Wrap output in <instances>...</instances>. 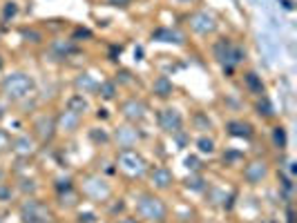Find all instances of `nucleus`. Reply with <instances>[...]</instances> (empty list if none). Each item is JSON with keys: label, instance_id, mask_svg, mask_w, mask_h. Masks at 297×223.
<instances>
[{"label": "nucleus", "instance_id": "obj_1", "mask_svg": "<svg viewBox=\"0 0 297 223\" xmlns=\"http://www.w3.org/2000/svg\"><path fill=\"white\" fill-rule=\"evenodd\" d=\"M3 89L9 98H23V96H27V94H31L34 80L25 74H11L3 80Z\"/></svg>", "mask_w": 297, "mask_h": 223}, {"label": "nucleus", "instance_id": "obj_2", "mask_svg": "<svg viewBox=\"0 0 297 223\" xmlns=\"http://www.w3.org/2000/svg\"><path fill=\"white\" fill-rule=\"evenodd\" d=\"M21 219H23V223H51L54 216H51L47 206H43L41 201L29 199V201H25L21 208Z\"/></svg>", "mask_w": 297, "mask_h": 223}, {"label": "nucleus", "instance_id": "obj_3", "mask_svg": "<svg viewBox=\"0 0 297 223\" xmlns=\"http://www.w3.org/2000/svg\"><path fill=\"white\" fill-rule=\"evenodd\" d=\"M137 212L143 216V219L147 221H163L165 219V206H163V201L157 199V196H150V194H145V196H141V201L137 203Z\"/></svg>", "mask_w": 297, "mask_h": 223}, {"label": "nucleus", "instance_id": "obj_4", "mask_svg": "<svg viewBox=\"0 0 297 223\" xmlns=\"http://www.w3.org/2000/svg\"><path fill=\"white\" fill-rule=\"evenodd\" d=\"M119 165H121V170H125L127 174H132V176H141L145 172V158L130 148L119 154Z\"/></svg>", "mask_w": 297, "mask_h": 223}, {"label": "nucleus", "instance_id": "obj_5", "mask_svg": "<svg viewBox=\"0 0 297 223\" xmlns=\"http://www.w3.org/2000/svg\"><path fill=\"white\" fill-rule=\"evenodd\" d=\"M190 27L195 29L197 34H210V31L217 29V21L208 11H197V14L190 16Z\"/></svg>", "mask_w": 297, "mask_h": 223}, {"label": "nucleus", "instance_id": "obj_6", "mask_svg": "<svg viewBox=\"0 0 297 223\" xmlns=\"http://www.w3.org/2000/svg\"><path fill=\"white\" fill-rule=\"evenodd\" d=\"M181 123H183L181 114L174 110V107H165V110L159 114V125L163 127L165 132H170V134H174V132L181 130Z\"/></svg>", "mask_w": 297, "mask_h": 223}, {"label": "nucleus", "instance_id": "obj_7", "mask_svg": "<svg viewBox=\"0 0 297 223\" xmlns=\"http://www.w3.org/2000/svg\"><path fill=\"white\" fill-rule=\"evenodd\" d=\"M83 190H85V194H89L92 199H105V196L109 194V188H107V183L103 181V178H87L85 183H83Z\"/></svg>", "mask_w": 297, "mask_h": 223}, {"label": "nucleus", "instance_id": "obj_8", "mask_svg": "<svg viewBox=\"0 0 297 223\" xmlns=\"http://www.w3.org/2000/svg\"><path fill=\"white\" fill-rule=\"evenodd\" d=\"M121 112H123V116H125V118H130V120H139V118H143V116H145V105L141 103V100H137V98H130V100H125V103H123Z\"/></svg>", "mask_w": 297, "mask_h": 223}, {"label": "nucleus", "instance_id": "obj_9", "mask_svg": "<svg viewBox=\"0 0 297 223\" xmlns=\"http://www.w3.org/2000/svg\"><path fill=\"white\" fill-rule=\"evenodd\" d=\"M114 138H116V143L121 145V148H132L134 143L139 141V132L137 130H132V127H119L114 134Z\"/></svg>", "mask_w": 297, "mask_h": 223}, {"label": "nucleus", "instance_id": "obj_10", "mask_svg": "<svg viewBox=\"0 0 297 223\" xmlns=\"http://www.w3.org/2000/svg\"><path fill=\"white\" fill-rule=\"evenodd\" d=\"M54 130H56L54 118L41 116V118L36 120V134H38V138H41V141H49V138L54 136Z\"/></svg>", "mask_w": 297, "mask_h": 223}, {"label": "nucleus", "instance_id": "obj_11", "mask_svg": "<svg viewBox=\"0 0 297 223\" xmlns=\"http://www.w3.org/2000/svg\"><path fill=\"white\" fill-rule=\"evenodd\" d=\"M244 176H246L248 183H259L262 178L266 176V163L255 161V163L246 165V170H244Z\"/></svg>", "mask_w": 297, "mask_h": 223}, {"label": "nucleus", "instance_id": "obj_12", "mask_svg": "<svg viewBox=\"0 0 297 223\" xmlns=\"http://www.w3.org/2000/svg\"><path fill=\"white\" fill-rule=\"evenodd\" d=\"M215 56L219 60L226 65V69H232V65H230V56H232V45H230V40H226V38H221L217 45H215Z\"/></svg>", "mask_w": 297, "mask_h": 223}, {"label": "nucleus", "instance_id": "obj_13", "mask_svg": "<svg viewBox=\"0 0 297 223\" xmlns=\"http://www.w3.org/2000/svg\"><path fill=\"white\" fill-rule=\"evenodd\" d=\"M152 40H161V43H174V45H181L183 43V34L179 31H172V29H157L152 31Z\"/></svg>", "mask_w": 297, "mask_h": 223}, {"label": "nucleus", "instance_id": "obj_14", "mask_svg": "<svg viewBox=\"0 0 297 223\" xmlns=\"http://www.w3.org/2000/svg\"><path fill=\"white\" fill-rule=\"evenodd\" d=\"M79 123H81V116H79V114H74L72 110L63 112L61 116H58V127L65 130V132H74L76 127H79Z\"/></svg>", "mask_w": 297, "mask_h": 223}, {"label": "nucleus", "instance_id": "obj_15", "mask_svg": "<svg viewBox=\"0 0 297 223\" xmlns=\"http://www.w3.org/2000/svg\"><path fill=\"white\" fill-rule=\"evenodd\" d=\"M150 178H152V183L157 186L159 190H165V188H170V183H172V174L168 172L165 168H154L150 172Z\"/></svg>", "mask_w": 297, "mask_h": 223}, {"label": "nucleus", "instance_id": "obj_16", "mask_svg": "<svg viewBox=\"0 0 297 223\" xmlns=\"http://www.w3.org/2000/svg\"><path fill=\"white\" fill-rule=\"evenodd\" d=\"M228 132L232 136H239V138H248L253 134V127L248 123H242V120H230L228 123Z\"/></svg>", "mask_w": 297, "mask_h": 223}, {"label": "nucleus", "instance_id": "obj_17", "mask_svg": "<svg viewBox=\"0 0 297 223\" xmlns=\"http://www.w3.org/2000/svg\"><path fill=\"white\" fill-rule=\"evenodd\" d=\"M96 87H99V85H96V80H94L89 74H81L79 78H76V89H79V92H83V94L94 92Z\"/></svg>", "mask_w": 297, "mask_h": 223}, {"label": "nucleus", "instance_id": "obj_18", "mask_svg": "<svg viewBox=\"0 0 297 223\" xmlns=\"http://www.w3.org/2000/svg\"><path fill=\"white\" fill-rule=\"evenodd\" d=\"M152 89H154V94H159L161 98H165V96H170V94H172V83L168 80L165 76H161V78L154 80Z\"/></svg>", "mask_w": 297, "mask_h": 223}, {"label": "nucleus", "instance_id": "obj_19", "mask_svg": "<svg viewBox=\"0 0 297 223\" xmlns=\"http://www.w3.org/2000/svg\"><path fill=\"white\" fill-rule=\"evenodd\" d=\"M14 150L18 154H31V150H34V143H31L29 136H18L14 141Z\"/></svg>", "mask_w": 297, "mask_h": 223}, {"label": "nucleus", "instance_id": "obj_20", "mask_svg": "<svg viewBox=\"0 0 297 223\" xmlns=\"http://www.w3.org/2000/svg\"><path fill=\"white\" fill-rule=\"evenodd\" d=\"M246 85H248L250 92H255V94H264V83H262V78H259V76H257L255 72L246 74Z\"/></svg>", "mask_w": 297, "mask_h": 223}, {"label": "nucleus", "instance_id": "obj_21", "mask_svg": "<svg viewBox=\"0 0 297 223\" xmlns=\"http://www.w3.org/2000/svg\"><path fill=\"white\" fill-rule=\"evenodd\" d=\"M67 110H72L74 114H79V116H81V114L87 110V100L83 96H72V98H69V103H67Z\"/></svg>", "mask_w": 297, "mask_h": 223}, {"label": "nucleus", "instance_id": "obj_22", "mask_svg": "<svg viewBox=\"0 0 297 223\" xmlns=\"http://www.w3.org/2000/svg\"><path fill=\"white\" fill-rule=\"evenodd\" d=\"M54 52H56V54H61L63 58H65V56H69V54H74V52H76V47H74L72 43L56 40V43H54Z\"/></svg>", "mask_w": 297, "mask_h": 223}, {"label": "nucleus", "instance_id": "obj_23", "mask_svg": "<svg viewBox=\"0 0 297 223\" xmlns=\"http://www.w3.org/2000/svg\"><path fill=\"white\" fill-rule=\"evenodd\" d=\"M273 143L277 148H286V132H284V127H275L273 130Z\"/></svg>", "mask_w": 297, "mask_h": 223}, {"label": "nucleus", "instance_id": "obj_24", "mask_svg": "<svg viewBox=\"0 0 297 223\" xmlns=\"http://www.w3.org/2000/svg\"><path fill=\"white\" fill-rule=\"evenodd\" d=\"M99 92H101V96L109 100V98H114V94H116V87H114V83H101V87H99Z\"/></svg>", "mask_w": 297, "mask_h": 223}, {"label": "nucleus", "instance_id": "obj_25", "mask_svg": "<svg viewBox=\"0 0 297 223\" xmlns=\"http://www.w3.org/2000/svg\"><path fill=\"white\" fill-rule=\"evenodd\" d=\"M197 145H199V150H201L203 154H212V152H215V141H212V138L201 136V138L197 141Z\"/></svg>", "mask_w": 297, "mask_h": 223}, {"label": "nucleus", "instance_id": "obj_26", "mask_svg": "<svg viewBox=\"0 0 297 223\" xmlns=\"http://www.w3.org/2000/svg\"><path fill=\"white\" fill-rule=\"evenodd\" d=\"M257 112H259L262 116H273V105H270L266 98H262L259 103H257Z\"/></svg>", "mask_w": 297, "mask_h": 223}, {"label": "nucleus", "instance_id": "obj_27", "mask_svg": "<svg viewBox=\"0 0 297 223\" xmlns=\"http://www.w3.org/2000/svg\"><path fill=\"white\" fill-rule=\"evenodd\" d=\"M89 138H92L94 143H107L109 141V136L105 134V130H92V132H89Z\"/></svg>", "mask_w": 297, "mask_h": 223}, {"label": "nucleus", "instance_id": "obj_28", "mask_svg": "<svg viewBox=\"0 0 297 223\" xmlns=\"http://www.w3.org/2000/svg\"><path fill=\"white\" fill-rule=\"evenodd\" d=\"M16 14H18L16 3H7V5H5V9H3V21H9V18H14Z\"/></svg>", "mask_w": 297, "mask_h": 223}, {"label": "nucleus", "instance_id": "obj_29", "mask_svg": "<svg viewBox=\"0 0 297 223\" xmlns=\"http://www.w3.org/2000/svg\"><path fill=\"white\" fill-rule=\"evenodd\" d=\"M185 186L192 188V190H201V188H203V181H201L199 176H190L188 181H185Z\"/></svg>", "mask_w": 297, "mask_h": 223}, {"label": "nucleus", "instance_id": "obj_30", "mask_svg": "<svg viewBox=\"0 0 297 223\" xmlns=\"http://www.w3.org/2000/svg\"><path fill=\"white\" fill-rule=\"evenodd\" d=\"M11 196V190L7 188V186H3V183H0V201H7Z\"/></svg>", "mask_w": 297, "mask_h": 223}, {"label": "nucleus", "instance_id": "obj_31", "mask_svg": "<svg viewBox=\"0 0 297 223\" xmlns=\"http://www.w3.org/2000/svg\"><path fill=\"white\" fill-rule=\"evenodd\" d=\"M185 165H188V170H199V158L188 156V158H185Z\"/></svg>", "mask_w": 297, "mask_h": 223}, {"label": "nucleus", "instance_id": "obj_32", "mask_svg": "<svg viewBox=\"0 0 297 223\" xmlns=\"http://www.w3.org/2000/svg\"><path fill=\"white\" fill-rule=\"evenodd\" d=\"M7 145H9V136H7V134H5L3 130H0V152L7 150Z\"/></svg>", "mask_w": 297, "mask_h": 223}, {"label": "nucleus", "instance_id": "obj_33", "mask_svg": "<svg viewBox=\"0 0 297 223\" xmlns=\"http://www.w3.org/2000/svg\"><path fill=\"white\" fill-rule=\"evenodd\" d=\"M23 36H25V38H34L31 43H38V40H41V34H38V31H27V29H25Z\"/></svg>", "mask_w": 297, "mask_h": 223}, {"label": "nucleus", "instance_id": "obj_34", "mask_svg": "<svg viewBox=\"0 0 297 223\" xmlns=\"http://www.w3.org/2000/svg\"><path fill=\"white\" fill-rule=\"evenodd\" d=\"M242 154L239 152H228V154H224V161H239Z\"/></svg>", "mask_w": 297, "mask_h": 223}, {"label": "nucleus", "instance_id": "obj_35", "mask_svg": "<svg viewBox=\"0 0 297 223\" xmlns=\"http://www.w3.org/2000/svg\"><path fill=\"white\" fill-rule=\"evenodd\" d=\"M89 36H92V31H89V29H76L74 31V38H89Z\"/></svg>", "mask_w": 297, "mask_h": 223}, {"label": "nucleus", "instance_id": "obj_36", "mask_svg": "<svg viewBox=\"0 0 297 223\" xmlns=\"http://www.w3.org/2000/svg\"><path fill=\"white\" fill-rule=\"evenodd\" d=\"M79 219H81V223H92V221H94V214H92V212H85V214L81 212Z\"/></svg>", "mask_w": 297, "mask_h": 223}, {"label": "nucleus", "instance_id": "obj_37", "mask_svg": "<svg viewBox=\"0 0 297 223\" xmlns=\"http://www.w3.org/2000/svg\"><path fill=\"white\" fill-rule=\"evenodd\" d=\"M109 5H114V7H127L130 5V0H107Z\"/></svg>", "mask_w": 297, "mask_h": 223}, {"label": "nucleus", "instance_id": "obj_38", "mask_svg": "<svg viewBox=\"0 0 297 223\" xmlns=\"http://www.w3.org/2000/svg\"><path fill=\"white\" fill-rule=\"evenodd\" d=\"M23 190H25V192H27V190H29V192H34V190H36L34 181H23Z\"/></svg>", "mask_w": 297, "mask_h": 223}, {"label": "nucleus", "instance_id": "obj_39", "mask_svg": "<svg viewBox=\"0 0 297 223\" xmlns=\"http://www.w3.org/2000/svg\"><path fill=\"white\" fill-rule=\"evenodd\" d=\"M99 118H107V112L105 110H99Z\"/></svg>", "mask_w": 297, "mask_h": 223}, {"label": "nucleus", "instance_id": "obj_40", "mask_svg": "<svg viewBox=\"0 0 297 223\" xmlns=\"http://www.w3.org/2000/svg\"><path fill=\"white\" fill-rule=\"evenodd\" d=\"M121 223H139V221H134V219H125V221H121Z\"/></svg>", "mask_w": 297, "mask_h": 223}, {"label": "nucleus", "instance_id": "obj_41", "mask_svg": "<svg viewBox=\"0 0 297 223\" xmlns=\"http://www.w3.org/2000/svg\"><path fill=\"white\" fill-rule=\"evenodd\" d=\"M0 178H3V172H0Z\"/></svg>", "mask_w": 297, "mask_h": 223}, {"label": "nucleus", "instance_id": "obj_42", "mask_svg": "<svg viewBox=\"0 0 297 223\" xmlns=\"http://www.w3.org/2000/svg\"><path fill=\"white\" fill-rule=\"evenodd\" d=\"M183 3H190V0H183Z\"/></svg>", "mask_w": 297, "mask_h": 223}, {"label": "nucleus", "instance_id": "obj_43", "mask_svg": "<svg viewBox=\"0 0 297 223\" xmlns=\"http://www.w3.org/2000/svg\"><path fill=\"white\" fill-rule=\"evenodd\" d=\"M0 65H3V60H0Z\"/></svg>", "mask_w": 297, "mask_h": 223}]
</instances>
